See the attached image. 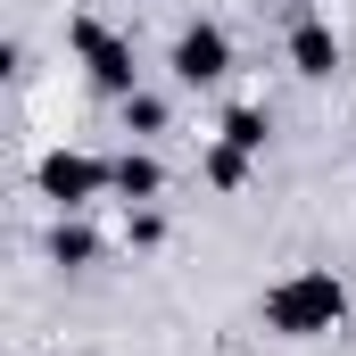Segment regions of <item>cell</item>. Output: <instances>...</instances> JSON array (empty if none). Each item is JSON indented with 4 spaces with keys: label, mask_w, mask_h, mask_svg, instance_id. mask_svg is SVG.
<instances>
[{
    "label": "cell",
    "mask_w": 356,
    "mask_h": 356,
    "mask_svg": "<svg viewBox=\"0 0 356 356\" xmlns=\"http://www.w3.org/2000/svg\"><path fill=\"white\" fill-rule=\"evenodd\" d=\"M273 332H323L332 315H340V282L332 273H307V282H290V290H273Z\"/></svg>",
    "instance_id": "cell-1"
},
{
    "label": "cell",
    "mask_w": 356,
    "mask_h": 356,
    "mask_svg": "<svg viewBox=\"0 0 356 356\" xmlns=\"http://www.w3.org/2000/svg\"><path fill=\"white\" fill-rule=\"evenodd\" d=\"M175 75L182 83H216V75H224V33H216V25H199V33L175 42Z\"/></svg>",
    "instance_id": "cell-2"
},
{
    "label": "cell",
    "mask_w": 356,
    "mask_h": 356,
    "mask_svg": "<svg viewBox=\"0 0 356 356\" xmlns=\"http://www.w3.org/2000/svg\"><path fill=\"white\" fill-rule=\"evenodd\" d=\"M83 50H91V75H99V83H133V67H124V50H116V42H108V33H99V25H83Z\"/></svg>",
    "instance_id": "cell-3"
},
{
    "label": "cell",
    "mask_w": 356,
    "mask_h": 356,
    "mask_svg": "<svg viewBox=\"0 0 356 356\" xmlns=\"http://www.w3.org/2000/svg\"><path fill=\"white\" fill-rule=\"evenodd\" d=\"M42 182H50L58 199H83L91 182H99V166H91V158H50V175H42Z\"/></svg>",
    "instance_id": "cell-4"
},
{
    "label": "cell",
    "mask_w": 356,
    "mask_h": 356,
    "mask_svg": "<svg viewBox=\"0 0 356 356\" xmlns=\"http://www.w3.org/2000/svg\"><path fill=\"white\" fill-rule=\"evenodd\" d=\"M298 67L307 75H332V33L323 25H298Z\"/></svg>",
    "instance_id": "cell-5"
},
{
    "label": "cell",
    "mask_w": 356,
    "mask_h": 356,
    "mask_svg": "<svg viewBox=\"0 0 356 356\" xmlns=\"http://www.w3.org/2000/svg\"><path fill=\"white\" fill-rule=\"evenodd\" d=\"M116 182H124V191L141 199V191H158V166H141V158H124V166H116Z\"/></svg>",
    "instance_id": "cell-6"
}]
</instances>
